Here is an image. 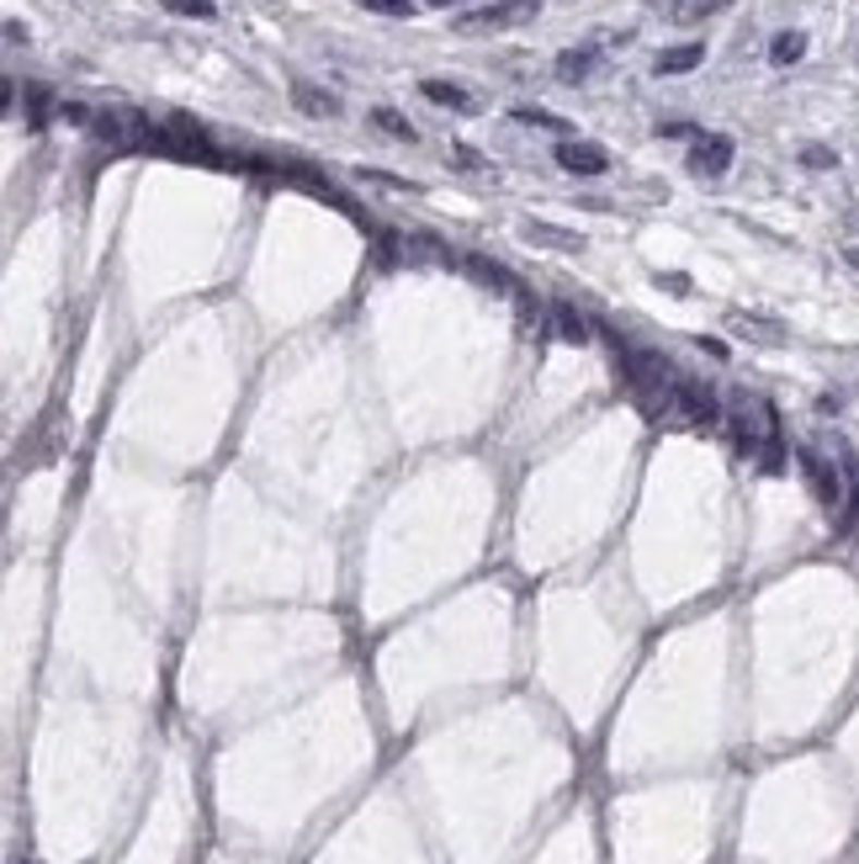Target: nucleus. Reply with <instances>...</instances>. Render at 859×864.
I'll return each instance as SVG.
<instances>
[{
  "instance_id": "nucleus-1",
  "label": "nucleus",
  "mask_w": 859,
  "mask_h": 864,
  "mask_svg": "<svg viewBox=\"0 0 859 864\" xmlns=\"http://www.w3.org/2000/svg\"><path fill=\"white\" fill-rule=\"evenodd\" d=\"M796 461H801V472H807V483H812V494H818L822 509H844V498H849V489H844V472H838L833 461H822L812 446H801V452H796Z\"/></svg>"
},
{
  "instance_id": "nucleus-2",
  "label": "nucleus",
  "mask_w": 859,
  "mask_h": 864,
  "mask_svg": "<svg viewBox=\"0 0 859 864\" xmlns=\"http://www.w3.org/2000/svg\"><path fill=\"white\" fill-rule=\"evenodd\" d=\"M536 16V0H504V5H489V11H467L456 27L462 33H504V27H520Z\"/></svg>"
},
{
  "instance_id": "nucleus-3",
  "label": "nucleus",
  "mask_w": 859,
  "mask_h": 864,
  "mask_svg": "<svg viewBox=\"0 0 859 864\" xmlns=\"http://www.w3.org/2000/svg\"><path fill=\"white\" fill-rule=\"evenodd\" d=\"M615 350H621V361H626L621 371H626L631 387H642V393H648V387H674L663 356H653V350H631V345H621V340H615Z\"/></svg>"
},
{
  "instance_id": "nucleus-4",
  "label": "nucleus",
  "mask_w": 859,
  "mask_h": 864,
  "mask_svg": "<svg viewBox=\"0 0 859 864\" xmlns=\"http://www.w3.org/2000/svg\"><path fill=\"white\" fill-rule=\"evenodd\" d=\"M733 138L727 133H700L696 138V149H690V170L696 175H727L733 170Z\"/></svg>"
},
{
  "instance_id": "nucleus-5",
  "label": "nucleus",
  "mask_w": 859,
  "mask_h": 864,
  "mask_svg": "<svg viewBox=\"0 0 859 864\" xmlns=\"http://www.w3.org/2000/svg\"><path fill=\"white\" fill-rule=\"evenodd\" d=\"M668 409H679L690 424H716V419H722L716 398H711L700 382H674V387H668Z\"/></svg>"
},
{
  "instance_id": "nucleus-6",
  "label": "nucleus",
  "mask_w": 859,
  "mask_h": 864,
  "mask_svg": "<svg viewBox=\"0 0 859 864\" xmlns=\"http://www.w3.org/2000/svg\"><path fill=\"white\" fill-rule=\"evenodd\" d=\"M557 165L573 170V175H605L611 170V155L600 144H584V138H563L557 144Z\"/></svg>"
},
{
  "instance_id": "nucleus-7",
  "label": "nucleus",
  "mask_w": 859,
  "mask_h": 864,
  "mask_svg": "<svg viewBox=\"0 0 859 864\" xmlns=\"http://www.w3.org/2000/svg\"><path fill=\"white\" fill-rule=\"evenodd\" d=\"M462 271H467V276H478V287L504 292V297H515V292H520V282H515V276H510L504 266L483 260V255H462Z\"/></svg>"
},
{
  "instance_id": "nucleus-8",
  "label": "nucleus",
  "mask_w": 859,
  "mask_h": 864,
  "mask_svg": "<svg viewBox=\"0 0 859 864\" xmlns=\"http://www.w3.org/2000/svg\"><path fill=\"white\" fill-rule=\"evenodd\" d=\"M705 64V42H679V48H663L658 53V75H690V70H700Z\"/></svg>"
},
{
  "instance_id": "nucleus-9",
  "label": "nucleus",
  "mask_w": 859,
  "mask_h": 864,
  "mask_svg": "<svg viewBox=\"0 0 859 864\" xmlns=\"http://www.w3.org/2000/svg\"><path fill=\"white\" fill-rule=\"evenodd\" d=\"M292 107L308 112V118H340V101H334L329 90H319V85H308V81L292 85Z\"/></svg>"
},
{
  "instance_id": "nucleus-10",
  "label": "nucleus",
  "mask_w": 859,
  "mask_h": 864,
  "mask_svg": "<svg viewBox=\"0 0 859 864\" xmlns=\"http://www.w3.org/2000/svg\"><path fill=\"white\" fill-rule=\"evenodd\" d=\"M600 64V53L594 48H568V53H557V81L563 85H578L589 70Z\"/></svg>"
},
{
  "instance_id": "nucleus-11",
  "label": "nucleus",
  "mask_w": 859,
  "mask_h": 864,
  "mask_svg": "<svg viewBox=\"0 0 859 864\" xmlns=\"http://www.w3.org/2000/svg\"><path fill=\"white\" fill-rule=\"evenodd\" d=\"M419 96H425V101H435V107H451V112H473V96H467L462 85H451V81H425V85H419Z\"/></svg>"
},
{
  "instance_id": "nucleus-12",
  "label": "nucleus",
  "mask_w": 859,
  "mask_h": 864,
  "mask_svg": "<svg viewBox=\"0 0 859 864\" xmlns=\"http://www.w3.org/2000/svg\"><path fill=\"white\" fill-rule=\"evenodd\" d=\"M552 330L563 334L568 345H584V340H589V319H584L578 308H568V303H552Z\"/></svg>"
},
{
  "instance_id": "nucleus-13",
  "label": "nucleus",
  "mask_w": 859,
  "mask_h": 864,
  "mask_svg": "<svg viewBox=\"0 0 859 864\" xmlns=\"http://www.w3.org/2000/svg\"><path fill=\"white\" fill-rule=\"evenodd\" d=\"M801 53H807V33H780V38L770 42V59H775L780 70H785V64H796Z\"/></svg>"
},
{
  "instance_id": "nucleus-14",
  "label": "nucleus",
  "mask_w": 859,
  "mask_h": 864,
  "mask_svg": "<svg viewBox=\"0 0 859 864\" xmlns=\"http://www.w3.org/2000/svg\"><path fill=\"white\" fill-rule=\"evenodd\" d=\"M371 123L382 127V133H393L398 144H414V138H419V133H414V123H409V118H398L393 107H377V112H371Z\"/></svg>"
},
{
  "instance_id": "nucleus-15",
  "label": "nucleus",
  "mask_w": 859,
  "mask_h": 864,
  "mask_svg": "<svg viewBox=\"0 0 859 864\" xmlns=\"http://www.w3.org/2000/svg\"><path fill=\"white\" fill-rule=\"evenodd\" d=\"M515 123L547 127V133H568V123H563V118H552V112H541V107H515Z\"/></svg>"
},
{
  "instance_id": "nucleus-16",
  "label": "nucleus",
  "mask_w": 859,
  "mask_h": 864,
  "mask_svg": "<svg viewBox=\"0 0 859 864\" xmlns=\"http://www.w3.org/2000/svg\"><path fill=\"white\" fill-rule=\"evenodd\" d=\"M526 234H531V239H541V245H557V249H584V239H578V234H563V229H547V223H531Z\"/></svg>"
},
{
  "instance_id": "nucleus-17",
  "label": "nucleus",
  "mask_w": 859,
  "mask_h": 864,
  "mask_svg": "<svg viewBox=\"0 0 859 864\" xmlns=\"http://www.w3.org/2000/svg\"><path fill=\"white\" fill-rule=\"evenodd\" d=\"M733 330L743 334V340H764V345H780V340H785L780 330H764V319H733Z\"/></svg>"
},
{
  "instance_id": "nucleus-18",
  "label": "nucleus",
  "mask_w": 859,
  "mask_h": 864,
  "mask_svg": "<svg viewBox=\"0 0 859 864\" xmlns=\"http://www.w3.org/2000/svg\"><path fill=\"white\" fill-rule=\"evenodd\" d=\"M164 5H170L175 16H203V22L218 16V5H212V0H164Z\"/></svg>"
},
{
  "instance_id": "nucleus-19",
  "label": "nucleus",
  "mask_w": 859,
  "mask_h": 864,
  "mask_svg": "<svg viewBox=\"0 0 859 864\" xmlns=\"http://www.w3.org/2000/svg\"><path fill=\"white\" fill-rule=\"evenodd\" d=\"M801 165H807V170H833V165H838V155H833V149H822V144H807V149H801Z\"/></svg>"
},
{
  "instance_id": "nucleus-20",
  "label": "nucleus",
  "mask_w": 859,
  "mask_h": 864,
  "mask_svg": "<svg viewBox=\"0 0 859 864\" xmlns=\"http://www.w3.org/2000/svg\"><path fill=\"white\" fill-rule=\"evenodd\" d=\"M658 287L674 292V297H690V276H685V271H668V276L658 271Z\"/></svg>"
},
{
  "instance_id": "nucleus-21",
  "label": "nucleus",
  "mask_w": 859,
  "mask_h": 864,
  "mask_svg": "<svg viewBox=\"0 0 859 864\" xmlns=\"http://www.w3.org/2000/svg\"><path fill=\"white\" fill-rule=\"evenodd\" d=\"M367 11H382V16H414V0H367Z\"/></svg>"
},
{
  "instance_id": "nucleus-22",
  "label": "nucleus",
  "mask_w": 859,
  "mask_h": 864,
  "mask_svg": "<svg viewBox=\"0 0 859 864\" xmlns=\"http://www.w3.org/2000/svg\"><path fill=\"white\" fill-rule=\"evenodd\" d=\"M722 5H727V0H690L685 16H711V11H722Z\"/></svg>"
},
{
  "instance_id": "nucleus-23",
  "label": "nucleus",
  "mask_w": 859,
  "mask_h": 864,
  "mask_svg": "<svg viewBox=\"0 0 859 864\" xmlns=\"http://www.w3.org/2000/svg\"><path fill=\"white\" fill-rule=\"evenodd\" d=\"M658 138H700L690 123H668V127H658Z\"/></svg>"
},
{
  "instance_id": "nucleus-24",
  "label": "nucleus",
  "mask_w": 859,
  "mask_h": 864,
  "mask_svg": "<svg viewBox=\"0 0 859 864\" xmlns=\"http://www.w3.org/2000/svg\"><path fill=\"white\" fill-rule=\"evenodd\" d=\"M451 160L462 170H478V155H473V149H451Z\"/></svg>"
},
{
  "instance_id": "nucleus-25",
  "label": "nucleus",
  "mask_w": 859,
  "mask_h": 864,
  "mask_svg": "<svg viewBox=\"0 0 859 864\" xmlns=\"http://www.w3.org/2000/svg\"><path fill=\"white\" fill-rule=\"evenodd\" d=\"M849 266H855V271H859V245H855V249H849Z\"/></svg>"
}]
</instances>
